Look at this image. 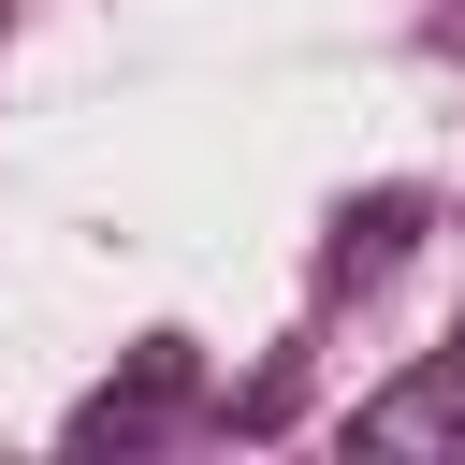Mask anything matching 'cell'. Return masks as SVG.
Listing matches in <instances>:
<instances>
[{
  "label": "cell",
  "instance_id": "1",
  "mask_svg": "<svg viewBox=\"0 0 465 465\" xmlns=\"http://www.w3.org/2000/svg\"><path fill=\"white\" fill-rule=\"evenodd\" d=\"M349 436H363V450H465V378H407V392H378Z\"/></svg>",
  "mask_w": 465,
  "mask_h": 465
},
{
  "label": "cell",
  "instance_id": "2",
  "mask_svg": "<svg viewBox=\"0 0 465 465\" xmlns=\"http://www.w3.org/2000/svg\"><path fill=\"white\" fill-rule=\"evenodd\" d=\"M407 218H421V203H407V189H392V203H363V218H349V232H334V262H349V276H378V262H392V247H407Z\"/></svg>",
  "mask_w": 465,
  "mask_h": 465
},
{
  "label": "cell",
  "instance_id": "3",
  "mask_svg": "<svg viewBox=\"0 0 465 465\" xmlns=\"http://www.w3.org/2000/svg\"><path fill=\"white\" fill-rule=\"evenodd\" d=\"M450 378H465V334H450Z\"/></svg>",
  "mask_w": 465,
  "mask_h": 465
}]
</instances>
